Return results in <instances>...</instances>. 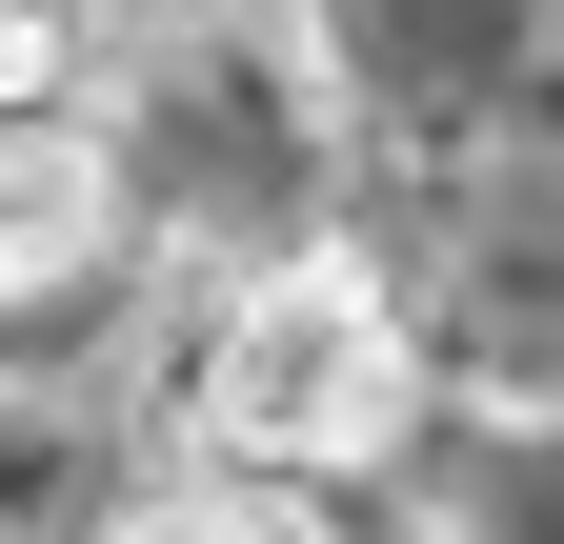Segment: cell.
Masks as SVG:
<instances>
[{
	"label": "cell",
	"instance_id": "6da1fadb",
	"mask_svg": "<svg viewBox=\"0 0 564 544\" xmlns=\"http://www.w3.org/2000/svg\"><path fill=\"white\" fill-rule=\"evenodd\" d=\"M202 444L262 464V485L383 464L403 444V303L364 262H242L223 323H202Z\"/></svg>",
	"mask_w": 564,
	"mask_h": 544
},
{
	"label": "cell",
	"instance_id": "7a4b0ae2",
	"mask_svg": "<svg viewBox=\"0 0 564 544\" xmlns=\"http://www.w3.org/2000/svg\"><path fill=\"white\" fill-rule=\"evenodd\" d=\"M121 262V142L101 121H0V303H82Z\"/></svg>",
	"mask_w": 564,
	"mask_h": 544
},
{
	"label": "cell",
	"instance_id": "5b68a950",
	"mask_svg": "<svg viewBox=\"0 0 564 544\" xmlns=\"http://www.w3.org/2000/svg\"><path fill=\"white\" fill-rule=\"evenodd\" d=\"M121 544H282V524H262V504H141Z\"/></svg>",
	"mask_w": 564,
	"mask_h": 544
},
{
	"label": "cell",
	"instance_id": "277c9868",
	"mask_svg": "<svg viewBox=\"0 0 564 544\" xmlns=\"http://www.w3.org/2000/svg\"><path fill=\"white\" fill-rule=\"evenodd\" d=\"M484 544H564V444H524V464H505V504H484Z\"/></svg>",
	"mask_w": 564,
	"mask_h": 544
},
{
	"label": "cell",
	"instance_id": "3957f363",
	"mask_svg": "<svg viewBox=\"0 0 564 544\" xmlns=\"http://www.w3.org/2000/svg\"><path fill=\"white\" fill-rule=\"evenodd\" d=\"M101 61V0H0V121H61Z\"/></svg>",
	"mask_w": 564,
	"mask_h": 544
}]
</instances>
